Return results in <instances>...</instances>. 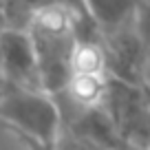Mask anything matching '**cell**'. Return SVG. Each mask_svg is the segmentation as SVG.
<instances>
[{
	"label": "cell",
	"mask_w": 150,
	"mask_h": 150,
	"mask_svg": "<svg viewBox=\"0 0 150 150\" xmlns=\"http://www.w3.org/2000/svg\"><path fill=\"white\" fill-rule=\"evenodd\" d=\"M84 13L86 9L51 5L35 11L27 27L38 55L42 88L53 97L64 93L73 77V55L77 47L75 27Z\"/></svg>",
	"instance_id": "cell-1"
},
{
	"label": "cell",
	"mask_w": 150,
	"mask_h": 150,
	"mask_svg": "<svg viewBox=\"0 0 150 150\" xmlns=\"http://www.w3.org/2000/svg\"><path fill=\"white\" fill-rule=\"evenodd\" d=\"M0 124L9 132L55 144L62 130V112L55 97L44 91L5 84L0 97Z\"/></svg>",
	"instance_id": "cell-2"
},
{
	"label": "cell",
	"mask_w": 150,
	"mask_h": 150,
	"mask_svg": "<svg viewBox=\"0 0 150 150\" xmlns=\"http://www.w3.org/2000/svg\"><path fill=\"white\" fill-rule=\"evenodd\" d=\"M102 108L112 119L122 137L137 150L150 146V104L141 86L108 77V91Z\"/></svg>",
	"instance_id": "cell-3"
},
{
	"label": "cell",
	"mask_w": 150,
	"mask_h": 150,
	"mask_svg": "<svg viewBox=\"0 0 150 150\" xmlns=\"http://www.w3.org/2000/svg\"><path fill=\"white\" fill-rule=\"evenodd\" d=\"M102 44L104 53H106L108 77L132 86H144L146 82H150L148 80L150 57L146 53V47L141 42L135 24L102 33Z\"/></svg>",
	"instance_id": "cell-4"
},
{
	"label": "cell",
	"mask_w": 150,
	"mask_h": 150,
	"mask_svg": "<svg viewBox=\"0 0 150 150\" xmlns=\"http://www.w3.org/2000/svg\"><path fill=\"white\" fill-rule=\"evenodd\" d=\"M0 73L7 84L31 91H44L38 69V55L33 49L31 35L24 29H7L0 33Z\"/></svg>",
	"instance_id": "cell-5"
},
{
	"label": "cell",
	"mask_w": 150,
	"mask_h": 150,
	"mask_svg": "<svg viewBox=\"0 0 150 150\" xmlns=\"http://www.w3.org/2000/svg\"><path fill=\"white\" fill-rule=\"evenodd\" d=\"M139 7L141 0H84L86 13L93 18L102 33L135 24Z\"/></svg>",
	"instance_id": "cell-6"
},
{
	"label": "cell",
	"mask_w": 150,
	"mask_h": 150,
	"mask_svg": "<svg viewBox=\"0 0 150 150\" xmlns=\"http://www.w3.org/2000/svg\"><path fill=\"white\" fill-rule=\"evenodd\" d=\"M108 91V75H73L62 97L82 108L102 106Z\"/></svg>",
	"instance_id": "cell-7"
},
{
	"label": "cell",
	"mask_w": 150,
	"mask_h": 150,
	"mask_svg": "<svg viewBox=\"0 0 150 150\" xmlns=\"http://www.w3.org/2000/svg\"><path fill=\"white\" fill-rule=\"evenodd\" d=\"M73 75H108L102 40L77 42L73 55Z\"/></svg>",
	"instance_id": "cell-8"
},
{
	"label": "cell",
	"mask_w": 150,
	"mask_h": 150,
	"mask_svg": "<svg viewBox=\"0 0 150 150\" xmlns=\"http://www.w3.org/2000/svg\"><path fill=\"white\" fill-rule=\"evenodd\" d=\"M55 146H57V150H106V148H102V146L93 144V141L84 139V137L71 132L69 128H64V126H62L60 135H57Z\"/></svg>",
	"instance_id": "cell-9"
},
{
	"label": "cell",
	"mask_w": 150,
	"mask_h": 150,
	"mask_svg": "<svg viewBox=\"0 0 150 150\" xmlns=\"http://www.w3.org/2000/svg\"><path fill=\"white\" fill-rule=\"evenodd\" d=\"M135 29L139 33L141 42L146 47V53L150 57V0H141V7H139L137 18H135Z\"/></svg>",
	"instance_id": "cell-10"
},
{
	"label": "cell",
	"mask_w": 150,
	"mask_h": 150,
	"mask_svg": "<svg viewBox=\"0 0 150 150\" xmlns=\"http://www.w3.org/2000/svg\"><path fill=\"white\" fill-rule=\"evenodd\" d=\"M11 135L16 137V139L20 141V144L24 146L27 150H57L55 144H47V141H38L33 139V137H27V135H18V132H11Z\"/></svg>",
	"instance_id": "cell-11"
},
{
	"label": "cell",
	"mask_w": 150,
	"mask_h": 150,
	"mask_svg": "<svg viewBox=\"0 0 150 150\" xmlns=\"http://www.w3.org/2000/svg\"><path fill=\"white\" fill-rule=\"evenodd\" d=\"M9 29V22H7V2L0 0V33Z\"/></svg>",
	"instance_id": "cell-12"
},
{
	"label": "cell",
	"mask_w": 150,
	"mask_h": 150,
	"mask_svg": "<svg viewBox=\"0 0 150 150\" xmlns=\"http://www.w3.org/2000/svg\"><path fill=\"white\" fill-rule=\"evenodd\" d=\"M0 66H2V55H0Z\"/></svg>",
	"instance_id": "cell-13"
}]
</instances>
